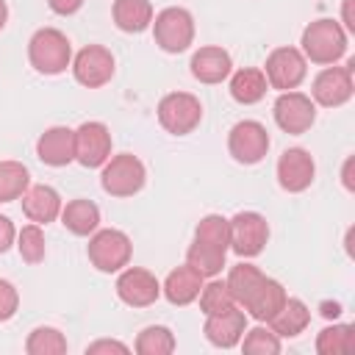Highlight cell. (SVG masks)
<instances>
[{
    "instance_id": "1",
    "label": "cell",
    "mask_w": 355,
    "mask_h": 355,
    "mask_svg": "<svg viewBox=\"0 0 355 355\" xmlns=\"http://www.w3.org/2000/svg\"><path fill=\"white\" fill-rule=\"evenodd\" d=\"M300 44L305 61L330 67L347 53V31L338 19H313L311 25H305Z\"/></svg>"
},
{
    "instance_id": "2",
    "label": "cell",
    "mask_w": 355,
    "mask_h": 355,
    "mask_svg": "<svg viewBox=\"0 0 355 355\" xmlns=\"http://www.w3.org/2000/svg\"><path fill=\"white\" fill-rule=\"evenodd\" d=\"M28 61L42 75H61L72 64V44L58 28H39L28 42Z\"/></svg>"
},
{
    "instance_id": "3",
    "label": "cell",
    "mask_w": 355,
    "mask_h": 355,
    "mask_svg": "<svg viewBox=\"0 0 355 355\" xmlns=\"http://www.w3.org/2000/svg\"><path fill=\"white\" fill-rule=\"evenodd\" d=\"M86 255H89V261L97 272L111 275V272H119L130 263L133 241H130L128 233H122L116 227H103V230H94L89 236Z\"/></svg>"
},
{
    "instance_id": "4",
    "label": "cell",
    "mask_w": 355,
    "mask_h": 355,
    "mask_svg": "<svg viewBox=\"0 0 355 355\" xmlns=\"http://www.w3.org/2000/svg\"><path fill=\"white\" fill-rule=\"evenodd\" d=\"M144 183H147V169H144L141 158H136L133 153L111 155L103 164L100 186L111 197H133L144 189Z\"/></svg>"
},
{
    "instance_id": "5",
    "label": "cell",
    "mask_w": 355,
    "mask_h": 355,
    "mask_svg": "<svg viewBox=\"0 0 355 355\" xmlns=\"http://www.w3.org/2000/svg\"><path fill=\"white\" fill-rule=\"evenodd\" d=\"M153 36L164 53H183L194 42V17L180 6H169L153 17Z\"/></svg>"
},
{
    "instance_id": "6",
    "label": "cell",
    "mask_w": 355,
    "mask_h": 355,
    "mask_svg": "<svg viewBox=\"0 0 355 355\" xmlns=\"http://www.w3.org/2000/svg\"><path fill=\"white\" fill-rule=\"evenodd\" d=\"M158 122L172 136H189L202 122V103L189 92H169L158 100Z\"/></svg>"
},
{
    "instance_id": "7",
    "label": "cell",
    "mask_w": 355,
    "mask_h": 355,
    "mask_svg": "<svg viewBox=\"0 0 355 355\" xmlns=\"http://www.w3.org/2000/svg\"><path fill=\"white\" fill-rule=\"evenodd\" d=\"M263 75H266V83L277 92H291L297 89L305 75H308V61L302 55L300 47H275L269 55H266V64H263Z\"/></svg>"
},
{
    "instance_id": "8",
    "label": "cell",
    "mask_w": 355,
    "mask_h": 355,
    "mask_svg": "<svg viewBox=\"0 0 355 355\" xmlns=\"http://www.w3.org/2000/svg\"><path fill=\"white\" fill-rule=\"evenodd\" d=\"M230 222V250L239 258H255L269 241V222L258 211H239Z\"/></svg>"
},
{
    "instance_id": "9",
    "label": "cell",
    "mask_w": 355,
    "mask_h": 355,
    "mask_svg": "<svg viewBox=\"0 0 355 355\" xmlns=\"http://www.w3.org/2000/svg\"><path fill=\"white\" fill-rule=\"evenodd\" d=\"M352 69H355V61H347L344 67H324L316 78H313V86H311V100L322 108H338L344 103L352 100Z\"/></svg>"
},
{
    "instance_id": "10",
    "label": "cell",
    "mask_w": 355,
    "mask_h": 355,
    "mask_svg": "<svg viewBox=\"0 0 355 355\" xmlns=\"http://www.w3.org/2000/svg\"><path fill=\"white\" fill-rule=\"evenodd\" d=\"M272 114H275V122L283 133H291V136H300L305 130H311V125L316 122V103L291 89V92H280L275 105H272Z\"/></svg>"
},
{
    "instance_id": "11",
    "label": "cell",
    "mask_w": 355,
    "mask_h": 355,
    "mask_svg": "<svg viewBox=\"0 0 355 355\" xmlns=\"http://www.w3.org/2000/svg\"><path fill=\"white\" fill-rule=\"evenodd\" d=\"M227 153L233 155V161L250 166L263 161V155L269 153V133L258 119H241L230 128L227 133Z\"/></svg>"
},
{
    "instance_id": "12",
    "label": "cell",
    "mask_w": 355,
    "mask_h": 355,
    "mask_svg": "<svg viewBox=\"0 0 355 355\" xmlns=\"http://www.w3.org/2000/svg\"><path fill=\"white\" fill-rule=\"evenodd\" d=\"M72 75H75V80L80 83V86H86V89H100V86H105L111 78H114V55H111V50L108 47H103V44H86V47H80L78 53H75V58H72Z\"/></svg>"
},
{
    "instance_id": "13",
    "label": "cell",
    "mask_w": 355,
    "mask_h": 355,
    "mask_svg": "<svg viewBox=\"0 0 355 355\" xmlns=\"http://www.w3.org/2000/svg\"><path fill=\"white\" fill-rule=\"evenodd\" d=\"M111 158V130L105 122H83L75 128V161L86 169H97Z\"/></svg>"
},
{
    "instance_id": "14",
    "label": "cell",
    "mask_w": 355,
    "mask_h": 355,
    "mask_svg": "<svg viewBox=\"0 0 355 355\" xmlns=\"http://www.w3.org/2000/svg\"><path fill=\"white\" fill-rule=\"evenodd\" d=\"M116 297L130 308H147L161 297V283L141 266H125L116 277Z\"/></svg>"
},
{
    "instance_id": "15",
    "label": "cell",
    "mask_w": 355,
    "mask_h": 355,
    "mask_svg": "<svg viewBox=\"0 0 355 355\" xmlns=\"http://www.w3.org/2000/svg\"><path fill=\"white\" fill-rule=\"evenodd\" d=\"M313 178H316V164L308 150H302V147L283 150V155L277 158V183L283 191L300 194V191L311 189Z\"/></svg>"
},
{
    "instance_id": "16",
    "label": "cell",
    "mask_w": 355,
    "mask_h": 355,
    "mask_svg": "<svg viewBox=\"0 0 355 355\" xmlns=\"http://www.w3.org/2000/svg\"><path fill=\"white\" fill-rule=\"evenodd\" d=\"M244 330H247V313H244V308H239V305H233V308H227V311H222V313L205 316V327H202L205 338H208L214 347H219V349L236 347V344L241 341Z\"/></svg>"
},
{
    "instance_id": "17",
    "label": "cell",
    "mask_w": 355,
    "mask_h": 355,
    "mask_svg": "<svg viewBox=\"0 0 355 355\" xmlns=\"http://www.w3.org/2000/svg\"><path fill=\"white\" fill-rule=\"evenodd\" d=\"M36 155L47 166H67L75 161V130L67 125L47 128L36 141Z\"/></svg>"
},
{
    "instance_id": "18",
    "label": "cell",
    "mask_w": 355,
    "mask_h": 355,
    "mask_svg": "<svg viewBox=\"0 0 355 355\" xmlns=\"http://www.w3.org/2000/svg\"><path fill=\"white\" fill-rule=\"evenodd\" d=\"M189 67H191V75H194L200 83L214 86V83H222V80L230 78V72H233V58H230L227 50H222V47H216V44H205V47L194 50Z\"/></svg>"
},
{
    "instance_id": "19",
    "label": "cell",
    "mask_w": 355,
    "mask_h": 355,
    "mask_svg": "<svg viewBox=\"0 0 355 355\" xmlns=\"http://www.w3.org/2000/svg\"><path fill=\"white\" fill-rule=\"evenodd\" d=\"M19 200H22V214H25L31 222H36V225H50V222H55L58 214H61V205H64V202H61V194H58L53 186H47V183L28 186Z\"/></svg>"
},
{
    "instance_id": "20",
    "label": "cell",
    "mask_w": 355,
    "mask_h": 355,
    "mask_svg": "<svg viewBox=\"0 0 355 355\" xmlns=\"http://www.w3.org/2000/svg\"><path fill=\"white\" fill-rule=\"evenodd\" d=\"M202 283H205V277H202L197 269H191L189 263H183V266H175V269L166 275V280L161 283V294H164L172 305H191V302L200 297Z\"/></svg>"
},
{
    "instance_id": "21",
    "label": "cell",
    "mask_w": 355,
    "mask_h": 355,
    "mask_svg": "<svg viewBox=\"0 0 355 355\" xmlns=\"http://www.w3.org/2000/svg\"><path fill=\"white\" fill-rule=\"evenodd\" d=\"M286 288H283V283L280 280H275V277H263L261 283H258V288L247 297V302L241 305L255 322H269L280 308H283V302H286Z\"/></svg>"
},
{
    "instance_id": "22",
    "label": "cell",
    "mask_w": 355,
    "mask_h": 355,
    "mask_svg": "<svg viewBox=\"0 0 355 355\" xmlns=\"http://www.w3.org/2000/svg\"><path fill=\"white\" fill-rule=\"evenodd\" d=\"M266 75L263 69L258 67H244V69H236L230 72V97L241 105H255L266 97Z\"/></svg>"
},
{
    "instance_id": "23",
    "label": "cell",
    "mask_w": 355,
    "mask_h": 355,
    "mask_svg": "<svg viewBox=\"0 0 355 355\" xmlns=\"http://www.w3.org/2000/svg\"><path fill=\"white\" fill-rule=\"evenodd\" d=\"M61 225L72 233V236H92L100 227V208L92 200H69L67 205H61Z\"/></svg>"
},
{
    "instance_id": "24",
    "label": "cell",
    "mask_w": 355,
    "mask_h": 355,
    "mask_svg": "<svg viewBox=\"0 0 355 355\" xmlns=\"http://www.w3.org/2000/svg\"><path fill=\"white\" fill-rule=\"evenodd\" d=\"M280 338H294L311 324V311L300 297H286L283 308L266 322Z\"/></svg>"
},
{
    "instance_id": "25",
    "label": "cell",
    "mask_w": 355,
    "mask_h": 355,
    "mask_svg": "<svg viewBox=\"0 0 355 355\" xmlns=\"http://www.w3.org/2000/svg\"><path fill=\"white\" fill-rule=\"evenodd\" d=\"M114 25L125 33H141L153 25V3L150 0H114Z\"/></svg>"
},
{
    "instance_id": "26",
    "label": "cell",
    "mask_w": 355,
    "mask_h": 355,
    "mask_svg": "<svg viewBox=\"0 0 355 355\" xmlns=\"http://www.w3.org/2000/svg\"><path fill=\"white\" fill-rule=\"evenodd\" d=\"M225 258H227V250L205 244V241H197V239L186 250V263L191 269H197L202 277H216L222 272V266H225Z\"/></svg>"
},
{
    "instance_id": "27",
    "label": "cell",
    "mask_w": 355,
    "mask_h": 355,
    "mask_svg": "<svg viewBox=\"0 0 355 355\" xmlns=\"http://www.w3.org/2000/svg\"><path fill=\"white\" fill-rule=\"evenodd\" d=\"M266 275L255 266V263H247V261H241V263H236V266H230V272H227V288H230V294H233V300H236V305L241 308L244 302H247V297L258 288V283L263 280Z\"/></svg>"
},
{
    "instance_id": "28",
    "label": "cell",
    "mask_w": 355,
    "mask_h": 355,
    "mask_svg": "<svg viewBox=\"0 0 355 355\" xmlns=\"http://www.w3.org/2000/svg\"><path fill=\"white\" fill-rule=\"evenodd\" d=\"M31 186V172L22 161H0V202H14Z\"/></svg>"
},
{
    "instance_id": "29",
    "label": "cell",
    "mask_w": 355,
    "mask_h": 355,
    "mask_svg": "<svg viewBox=\"0 0 355 355\" xmlns=\"http://www.w3.org/2000/svg\"><path fill=\"white\" fill-rule=\"evenodd\" d=\"M355 349V327L352 324H327L316 336L319 355H347Z\"/></svg>"
},
{
    "instance_id": "30",
    "label": "cell",
    "mask_w": 355,
    "mask_h": 355,
    "mask_svg": "<svg viewBox=\"0 0 355 355\" xmlns=\"http://www.w3.org/2000/svg\"><path fill=\"white\" fill-rule=\"evenodd\" d=\"M175 336L164 324H150L136 336V352L139 355H169L175 352Z\"/></svg>"
},
{
    "instance_id": "31",
    "label": "cell",
    "mask_w": 355,
    "mask_h": 355,
    "mask_svg": "<svg viewBox=\"0 0 355 355\" xmlns=\"http://www.w3.org/2000/svg\"><path fill=\"white\" fill-rule=\"evenodd\" d=\"M67 338L61 330L55 327H33L28 341H25V352L28 355H64L67 352Z\"/></svg>"
},
{
    "instance_id": "32",
    "label": "cell",
    "mask_w": 355,
    "mask_h": 355,
    "mask_svg": "<svg viewBox=\"0 0 355 355\" xmlns=\"http://www.w3.org/2000/svg\"><path fill=\"white\" fill-rule=\"evenodd\" d=\"M194 239L205 241V244H214V247H222V250H230V222H227V216L205 214L194 227Z\"/></svg>"
},
{
    "instance_id": "33",
    "label": "cell",
    "mask_w": 355,
    "mask_h": 355,
    "mask_svg": "<svg viewBox=\"0 0 355 355\" xmlns=\"http://www.w3.org/2000/svg\"><path fill=\"white\" fill-rule=\"evenodd\" d=\"M197 300H200V311H202L205 316L222 313V311H227V308L236 305V300H233L227 283H225V280H216V277H211L208 283H202V291H200Z\"/></svg>"
},
{
    "instance_id": "34",
    "label": "cell",
    "mask_w": 355,
    "mask_h": 355,
    "mask_svg": "<svg viewBox=\"0 0 355 355\" xmlns=\"http://www.w3.org/2000/svg\"><path fill=\"white\" fill-rule=\"evenodd\" d=\"M17 250H19V255H22L25 263H42L44 261V252H47L42 225H36V222L25 225L17 233Z\"/></svg>"
},
{
    "instance_id": "35",
    "label": "cell",
    "mask_w": 355,
    "mask_h": 355,
    "mask_svg": "<svg viewBox=\"0 0 355 355\" xmlns=\"http://www.w3.org/2000/svg\"><path fill=\"white\" fill-rule=\"evenodd\" d=\"M239 344L250 355H277L280 347H283L280 344V336L272 327H263V324H258L252 330H244V336H241Z\"/></svg>"
},
{
    "instance_id": "36",
    "label": "cell",
    "mask_w": 355,
    "mask_h": 355,
    "mask_svg": "<svg viewBox=\"0 0 355 355\" xmlns=\"http://www.w3.org/2000/svg\"><path fill=\"white\" fill-rule=\"evenodd\" d=\"M19 308V291L14 288V283L0 277V322H8Z\"/></svg>"
},
{
    "instance_id": "37",
    "label": "cell",
    "mask_w": 355,
    "mask_h": 355,
    "mask_svg": "<svg viewBox=\"0 0 355 355\" xmlns=\"http://www.w3.org/2000/svg\"><path fill=\"white\" fill-rule=\"evenodd\" d=\"M14 241H17V227H14V222L0 214V255L8 252Z\"/></svg>"
},
{
    "instance_id": "38",
    "label": "cell",
    "mask_w": 355,
    "mask_h": 355,
    "mask_svg": "<svg viewBox=\"0 0 355 355\" xmlns=\"http://www.w3.org/2000/svg\"><path fill=\"white\" fill-rule=\"evenodd\" d=\"M100 352H128V347L122 344V341H114V338H100V341H94V344H89L86 347V355H100Z\"/></svg>"
},
{
    "instance_id": "39",
    "label": "cell",
    "mask_w": 355,
    "mask_h": 355,
    "mask_svg": "<svg viewBox=\"0 0 355 355\" xmlns=\"http://www.w3.org/2000/svg\"><path fill=\"white\" fill-rule=\"evenodd\" d=\"M47 6H50V11L58 14V17H72V14L80 11L83 0H47Z\"/></svg>"
},
{
    "instance_id": "40",
    "label": "cell",
    "mask_w": 355,
    "mask_h": 355,
    "mask_svg": "<svg viewBox=\"0 0 355 355\" xmlns=\"http://www.w3.org/2000/svg\"><path fill=\"white\" fill-rule=\"evenodd\" d=\"M352 3H355V0H344V6H341V28H344L347 33H355V19H352Z\"/></svg>"
},
{
    "instance_id": "41",
    "label": "cell",
    "mask_w": 355,
    "mask_h": 355,
    "mask_svg": "<svg viewBox=\"0 0 355 355\" xmlns=\"http://www.w3.org/2000/svg\"><path fill=\"white\" fill-rule=\"evenodd\" d=\"M341 180H344V189H347V191H352V189H355V183H352V155L344 161V172H341Z\"/></svg>"
},
{
    "instance_id": "42",
    "label": "cell",
    "mask_w": 355,
    "mask_h": 355,
    "mask_svg": "<svg viewBox=\"0 0 355 355\" xmlns=\"http://www.w3.org/2000/svg\"><path fill=\"white\" fill-rule=\"evenodd\" d=\"M319 313H322L324 319H336V316L341 313V305H338V302H322V305H319Z\"/></svg>"
},
{
    "instance_id": "43",
    "label": "cell",
    "mask_w": 355,
    "mask_h": 355,
    "mask_svg": "<svg viewBox=\"0 0 355 355\" xmlns=\"http://www.w3.org/2000/svg\"><path fill=\"white\" fill-rule=\"evenodd\" d=\"M6 22H8V6H6V0H0V31L6 28Z\"/></svg>"
}]
</instances>
